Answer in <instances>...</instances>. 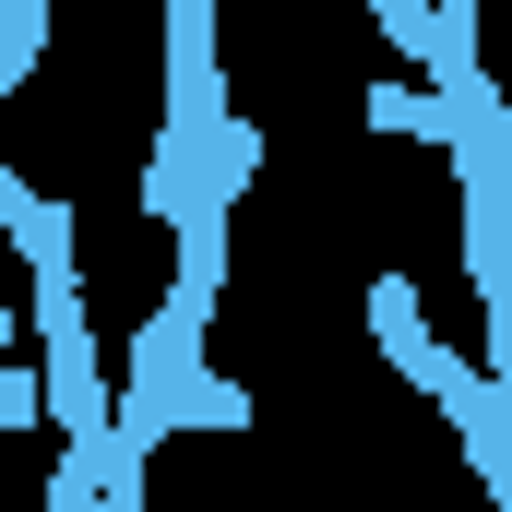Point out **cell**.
<instances>
[{
  "label": "cell",
  "mask_w": 512,
  "mask_h": 512,
  "mask_svg": "<svg viewBox=\"0 0 512 512\" xmlns=\"http://www.w3.org/2000/svg\"><path fill=\"white\" fill-rule=\"evenodd\" d=\"M370 334H382V358H393L417 393H429V370L453 358V346H429V322H417V286H405V274H382V286H370Z\"/></svg>",
  "instance_id": "obj_1"
},
{
  "label": "cell",
  "mask_w": 512,
  "mask_h": 512,
  "mask_svg": "<svg viewBox=\"0 0 512 512\" xmlns=\"http://www.w3.org/2000/svg\"><path fill=\"white\" fill-rule=\"evenodd\" d=\"M370 131H405V143H453V108H441V84H370Z\"/></svg>",
  "instance_id": "obj_2"
},
{
  "label": "cell",
  "mask_w": 512,
  "mask_h": 512,
  "mask_svg": "<svg viewBox=\"0 0 512 512\" xmlns=\"http://www.w3.org/2000/svg\"><path fill=\"white\" fill-rule=\"evenodd\" d=\"M36 48H48V0H0V96L36 72Z\"/></svg>",
  "instance_id": "obj_3"
},
{
  "label": "cell",
  "mask_w": 512,
  "mask_h": 512,
  "mask_svg": "<svg viewBox=\"0 0 512 512\" xmlns=\"http://www.w3.org/2000/svg\"><path fill=\"white\" fill-rule=\"evenodd\" d=\"M12 429H48V370L36 358H0V441Z\"/></svg>",
  "instance_id": "obj_4"
},
{
  "label": "cell",
  "mask_w": 512,
  "mask_h": 512,
  "mask_svg": "<svg viewBox=\"0 0 512 512\" xmlns=\"http://www.w3.org/2000/svg\"><path fill=\"white\" fill-rule=\"evenodd\" d=\"M0 358H24V310L12 298H0Z\"/></svg>",
  "instance_id": "obj_5"
}]
</instances>
